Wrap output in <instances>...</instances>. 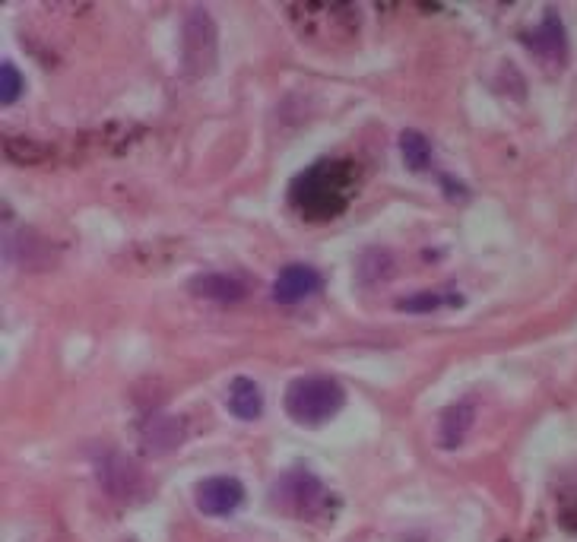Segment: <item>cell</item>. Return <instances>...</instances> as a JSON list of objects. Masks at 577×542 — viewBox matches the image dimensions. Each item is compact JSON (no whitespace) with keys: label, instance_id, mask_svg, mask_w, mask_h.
<instances>
[{"label":"cell","instance_id":"cell-6","mask_svg":"<svg viewBox=\"0 0 577 542\" xmlns=\"http://www.w3.org/2000/svg\"><path fill=\"white\" fill-rule=\"evenodd\" d=\"M314 292H321V273L305 264H292L286 270H279L273 283V302L279 305H295L305 302Z\"/></svg>","mask_w":577,"mask_h":542},{"label":"cell","instance_id":"cell-2","mask_svg":"<svg viewBox=\"0 0 577 542\" xmlns=\"http://www.w3.org/2000/svg\"><path fill=\"white\" fill-rule=\"evenodd\" d=\"M283 403H286V413L292 422L318 428L343 409L346 390L340 387V381H333L327 375H305V378H295L286 387Z\"/></svg>","mask_w":577,"mask_h":542},{"label":"cell","instance_id":"cell-4","mask_svg":"<svg viewBox=\"0 0 577 542\" xmlns=\"http://www.w3.org/2000/svg\"><path fill=\"white\" fill-rule=\"evenodd\" d=\"M194 498H197V508L207 517H226L241 508V501H245V485L235 476H213L197 485Z\"/></svg>","mask_w":577,"mask_h":542},{"label":"cell","instance_id":"cell-15","mask_svg":"<svg viewBox=\"0 0 577 542\" xmlns=\"http://www.w3.org/2000/svg\"><path fill=\"white\" fill-rule=\"evenodd\" d=\"M441 305H448V298L438 295V292H419V295H409L397 305L400 311H409V314H425V311H438Z\"/></svg>","mask_w":577,"mask_h":542},{"label":"cell","instance_id":"cell-14","mask_svg":"<svg viewBox=\"0 0 577 542\" xmlns=\"http://www.w3.org/2000/svg\"><path fill=\"white\" fill-rule=\"evenodd\" d=\"M20 92H23V77H20V70L7 61L4 67H0V102L13 105L16 99H20Z\"/></svg>","mask_w":577,"mask_h":542},{"label":"cell","instance_id":"cell-9","mask_svg":"<svg viewBox=\"0 0 577 542\" xmlns=\"http://www.w3.org/2000/svg\"><path fill=\"white\" fill-rule=\"evenodd\" d=\"M527 48L546 61H565V29L555 13H546V23L536 26L533 35H527Z\"/></svg>","mask_w":577,"mask_h":542},{"label":"cell","instance_id":"cell-12","mask_svg":"<svg viewBox=\"0 0 577 542\" xmlns=\"http://www.w3.org/2000/svg\"><path fill=\"white\" fill-rule=\"evenodd\" d=\"M400 153H403V162L413 168V172H425V168L432 165V143H428L425 134H419V130H403Z\"/></svg>","mask_w":577,"mask_h":542},{"label":"cell","instance_id":"cell-3","mask_svg":"<svg viewBox=\"0 0 577 542\" xmlns=\"http://www.w3.org/2000/svg\"><path fill=\"white\" fill-rule=\"evenodd\" d=\"M273 504L299 514V517H314L327 504V492L311 473L295 470V473L279 476V482L273 485Z\"/></svg>","mask_w":577,"mask_h":542},{"label":"cell","instance_id":"cell-13","mask_svg":"<svg viewBox=\"0 0 577 542\" xmlns=\"http://www.w3.org/2000/svg\"><path fill=\"white\" fill-rule=\"evenodd\" d=\"M102 482L108 485V492H115V495H130V485L137 482V470H134V466H130L124 457L111 454V457H108V466H105Z\"/></svg>","mask_w":577,"mask_h":542},{"label":"cell","instance_id":"cell-11","mask_svg":"<svg viewBox=\"0 0 577 542\" xmlns=\"http://www.w3.org/2000/svg\"><path fill=\"white\" fill-rule=\"evenodd\" d=\"M473 419H476V406L473 403H457L451 409H444V416H441V444L451 451V447L467 441Z\"/></svg>","mask_w":577,"mask_h":542},{"label":"cell","instance_id":"cell-10","mask_svg":"<svg viewBox=\"0 0 577 542\" xmlns=\"http://www.w3.org/2000/svg\"><path fill=\"white\" fill-rule=\"evenodd\" d=\"M229 413L241 422H254L264 413V390H260L251 378H235L229 387Z\"/></svg>","mask_w":577,"mask_h":542},{"label":"cell","instance_id":"cell-5","mask_svg":"<svg viewBox=\"0 0 577 542\" xmlns=\"http://www.w3.org/2000/svg\"><path fill=\"white\" fill-rule=\"evenodd\" d=\"M200 35H194L191 26H184V61L194 73H210L216 64V26L207 10H197Z\"/></svg>","mask_w":577,"mask_h":542},{"label":"cell","instance_id":"cell-7","mask_svg":"<svg viewBox=\"0 0 577 542\" xmlns=\"http://www.w3.org/2000/svg\"><path fill=\"white\" fill-rule=\"evenodd\" d=\"M184 432H181V422L172 416H153L146 419V425L140 428V444L146 447L150 454H169L181 444Z\"/></svg>","mask_w":577,"mask_h":542},{"label":"cell","instance_id":"cell-8","mask_svg":"<svg viewBox=\"0 0 577 542\" xmlns=\"http://www.w3.org/2000/svg\"><path fill=\"white\" fill-rule=\"evenodd\" d=\"M191 292L200 298H210V302H241L245 298V283L226 273H200L191 279Z\"/></svg>","mask_w":577,"mask_h":542},{"label":"cell","instance_id":"cell-1","mask_svg":"<svg viewBox=\"0 0 577 542\" xmlns=\"http://www.w3.org/2000/svg\"><path fill=\"white\" fill-rule=\"evenodd\" d=\"M292 207L308 219H330L346 210L352 197V165L318 162L292 181Z\"/></svg>","mask_w":577,"mask_h":542}]
</instances>
